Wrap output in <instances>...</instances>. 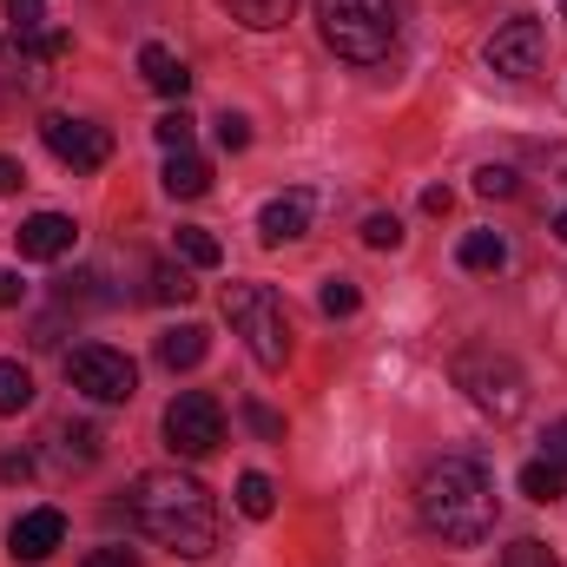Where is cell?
Listing matches in <instances>:
<instances>
[{
    "mask_svg": "<svg viewBox=\"0 0 567 567\" xmlns=\"http://www.w3.org/2000/svg\"><path fill=\"white\" fill-rule=\"evenodd\" d=\"M225 323L245 337V350L258 357V370L290 363V310L271 284H231L225 290Z\"/></svg>",
    "mask_w": 567,
    "mask_h": 567,
    "instance_id": "4",
    "label": "cell"
},
{
    "mask_svg": "<svg viewBox=\"0 0 567 567\" xmlns=\"http://www.w3.org/2000/svg\"><path fill=\"white\" fill-rule=\"evenodd\" d=\"M60 542H66V515H60V508H27V515L13 522V535H7L13 561H27V567H40Z\"/></svg>",
    "mask_w": 567,
    "mask_h": 567,
    "instance_id": "10",
    "label": "cell"
},
{
    "mask_svg": "<svg viewBox=\"0 0 567 567\" xmlns=\"http://www.w3.org/2000/svg\"><path fill=\"white\" fill-rule=\"evenodd\" d=\"M542 53H548V33H542V20L535 13H515V20H502L495 27V40H488V73H502V80H528V73H542Z\"/></svg>",
    "mask_w": 567,
    "mask_h": 567,
    "instance_id": "9",
    "label": "cell"
},
{
    "mask_svg": "<svg viewBox=\"0 0 567 567\" xmlns=\"http://www.w3.org/2000/svg\"><path fill=\"white\" fill-rule=\"evenodd\" d=\"M475 192H482V198H515V172H508V165H482V172H475Z\"/></svg>",
    "mask_w": 567,
    "mask_h": 567,
    "instance_id": "29",
    "label": "cell"
},
{
    "mask_svg": "<svg viewBox=\"0 0 567 567\" xmlns=\"http://www.w3.org/2000/svg\"><path fill=\"white\" fill-rule=\"evenodd\" d=\"M126 508H133V522L158 548H172L185 561H198V555L218 548V502H212V488L198 475L145 468L140 482H133V495H126Z\"/></svg>",
    "mask_w": 567,
    "mask_h": 567,
    "instance_id": "1",
    "label": "cell"
},
{
    "mask_svg": "<svg viewBox=\"0 0 567 567\" xmlns=\"http://www.w3.org/2000/svg\"><path fill=\"white\" fill-rule=\"evenodd\" d=\"M140 73H145V86L165 93V100H185V86H192V66L172 60L165 47H140Z\"/></svg>",
    "mask_w": 567,
    "mask_h": 567,
    "instance_id": "13",
    "label": "cell"
},
{
    "mask_svg": "<svg viewBox=\"0 0 567 567\" xmlns=\"http://www.w3.org/2000/svg\"><path fill=\"white\" fill-rule=\"evenodd\" d=\"M502 567H561V561H555L548 542H515V548L502 555Z\"/></svg>",
    "mask_w": 567,
    "mask_h": 567,
    "instance_id": "28",
    "label": "cell"
},
{
    "mask_svg": "<svg viewBox=\"0 0 567 567\" xmlns=\"http://www.w3.org/2000/svg\"><path fill=\"white\" fill-rule=\"evenodd\" d=\"M455 390H462L482 416H495V423H515V416L528 410V377H522V363L502 357V350H462V357H455Z\"/></svg>",
    "mask_w": 567,
    "mask_h": 567,
    "instance_id": "5",
    "label": "cell"
},
{
    "mask_svg": "<svg viewBox=\"0 0 567 567\" xmlns=\"http://www.w3.org/2000/svg\"><path fill=\"white\" fill-rule=\"evenodd\" d=\"M152 297H158V303H185V297H192V278L172 271V265H152Z\"/></svg>",
    "mask_w": 567,
    "mask_h": 567,
    "instance_id": "26",
    "label": "cell"
},
{
    "mask_svg": "<svg viewBox=\"0 0 567 567\" xmlns=\"http://www.w3.org/2000/svg\"><path fill=\"white\" fill-rule=\"evenodd\" d=\"M245 423L258 429V435H271V442H284V416H271L265 403H245Z\"/></svg>",
    "mask_w": 567,
    "mask_h": 567,
    "instance_id": "31",
    "label": "cell"
},
{
    "mask_svg": "<svg viewBox=\"0 0 567 567\" xmlns=\"http://www.w3.org/2000/svg\"><path fill=\"white\" fill-rule=\"evenodd\" d=\"M66 383H73L80 396H93V403H133V390H140V370H133V357H126V350L80 343V350L66 357Z\"/></svg>",
    "mask_w": 567,
    "mask_h": 567,
    "instance_id": "6",
    "label": "cell"
},
{
    "mask_svg": "<svg viewBox=\"0 0 567 567\" xmlns=\"http://www.w3.org/2000/svg\"><path fill=\"white\" fill-rule=\"evenodd\" d=\"M555 238L567 245V212H555Z\"/></svg>",
    "mask_w": 567,
    "mask_h": 567,
    "instance_id": "37",
    "label": "cell"
},
{
    "mask_svg": "<svg viewBox=\"0 0 567 567\" xmlns=\"http://www.w3.org/2000/svg\"><path fill=\"white\" fill-rule=\"evenodd\" d=\"M363 245H370V251H396V245H403V218H396V212H370V218H363Z\"/></svg>",
    "mask_w": 567,
    "mask_h": 567,
    "instance_id": "25",
    "label": "cell"
},
{
    "mask_svg": "<svg viewBox=\"0 0 567 567\" xmlns=\"http://www.w3.org/2000/svg\"><path fill=\"white\" fill-rule=\"evenodd\" d=\"M13 303H27V284H20V271H0V310H13Z\"/></svg>",
    "mask_w": 567,
    "mask_h": 567,
    "instance_id": "34",
    "label": "cell"
},
{
    "mask_svg": "<svg viewBox=\"0 0 567 567\" xmlns=\"http://www.w3.org/2000/svg\"><path fill=\"white\" fill-rule=\"evenodd\" d=\"M455 258H462V271H502L508 265V238L502 231H468Z\"/></svg>",
    "mask_w": 567,
    "mask_h": 567,
    "instance_id": "16",
    "label": "cell"
},
{
    "mask_svg": "<svg viewBox=\"0 0 567 567\" xmlns=\"http://www.w3.org/2000/svg\"><path fill=\"white\" fill-rule=\"evenodd\" d=\"M561 13H567V0H561Z\"/></svg>",
    "mask_w": 567,
    "mask_h": 567,
    "instance_id": "38",
    "label": "cell"
},
{
    "mask_svg": "<svg viewBox=\"0 0 567 567\" xmlns=\"http://www.w3.org/2000/svg\"><path fill=\"white\" fill-rule=\"evenodd\" d=\"M423 212H429V218H442V212H449V185H429V192H423Z\"/></svg>",
    "mask_w": 567,
    "mask_h": 567,
    "instance_id": "36",
    "label": "cell"
},
{
    "mask_svg": "<svg viewBox=\"0 0 567 567\" xmlns=\"http://www.w3.org/2000/svg\"><path fill=\"white\" fill-rule=\"evenodd\" d=\"M165 192H172V198H205V192H212V165H205L198 152H172V158H165Z\"/></svg>",
    "mask_w": 567,
    "mask_h": 567,
    "instance_id": "15",
    "label": "cell"
},
{
    "mask_svg": "<svg viewBox=\"0 0 567 567\" xmlns=\"http://www.w3.org/2000/svg\"><path fill=\"white\" fill-rule=\"evenodd\" d=\"M317 303H323V317H357L363 290H357L350 278H323V290H317Z\"/></svg>",
    "mask_w": 567,
    "mask_h": 567,
    "instance_id": "22",
    "label": "cell"
},
{
    "mask_svg": "<svg viewBox=\"0 0 567 567\" xmlns=\"http://www.w3.org/2000/svg\"><path fill=\"white\" fill-rule=\"evenodd\" d=\"M27 185V172H20V158H0V198H13Z\"/></svg>",
    "mask_w": 567,
    "mask_h": 567,
    "instance_id": "35",
    "label": "cell"
},
{
    "mask_svg": "<svg viewBox=\"0 0 567 567\" xmlns=\"http://www.w3.org/2000/svg\"><path fill=\"white\" fill-rule=\"evenodd\" d=\"M165 442H172V455H185V462L212 455V449L225 442V410H218V396H205V390L172 396V410H165Z\"/></svg>",
    "mask_w": 567,
    "mask_h": 567,
    "instance_id": "7",
    "label": "cell"
},
{
    "mask_svg": "<svg viewBox=\"0 0 567 567\" xmlns=\"http://www.w3.org/2000/svg\"><path fill=\"white\" fill-rule=\"evenodd\" d=\"M225 7H231V20H245L251 33H271V27L290 20V7H297V0H225Z\"/></svg>",
    "mask_w": 567,
    "mask_h": 567,
    "instance_id": "19",
    "label": "cell"
},
{
    "mask_svg": "<svg viewBox=\"0 0 567 567\" xmlns=\"http://www.w3.org/2000/svg\"><path fill=\"white\" fill-rule=\"evenodd\" d=\"M317 33L337 60L377 66L396 47V0H317Z\"/></svg>",
    "mask_w": 567,
    "mask_h": 567,
    "instance_id": "3",
    "label": "cell"
},
{
    "mask_svg": "<svg viewBox=\"0 0 567 567\" xmlns=\"http://www.w3.org/2000/svg\"><path fill=\"white\" fill-rule=\"evenodd\" d=\"M40 140H47V152H53L66 172H100V165L113 158L106 126H93V120H73V113H47V120H40Z\"/></svg>",
    "mask_w": 567,
    "mask_h": 567,
    "instance_id": "8",
    "label": "cell"
},
{
    "mask_svg": "<svg viewBox=\"0 0 567 567\" xmlns=\"http://www.w3.org/2000/svg\"><path fill=\"white\" fill-rule=\"evenodd\" d=\"M80 567H140V561H133V548H93Z\"/></svg>",
    "mask_w": 567,
    "mask_h": 567,
    "instance_id": "32",
    "label": "cell"
},
{
    "mask_svg": "<svg viewBox=\"0 0 567 567\" xmlns=\"http://www.w3.org/2000/svg\"><path fill=\"white\" fill-rule=\"evenodd\" d=\"M178 258H185L192 271H218V265H225V245H218L205 225H178Z\"/></svg>",
    "mask_w": 567,
    "mask_h": 567,
    "instance_id": "17",
    "label": "cell"
},
{
    "mask_svg": "<svg viewBox=\"0 0 567 567\" xmlns=\"http://www.w3.org/2000/svg\"><path fill=\"white\" fill-rule=\"evenodd\" d=\"M205 350H212V330L205 323H178V330L158 337V363L165 370H192V363H205Z\"/></svg>",
    "mask_w": 567,
    "mask_h": 567,
    "instance_id": "14",
    "label": "cell"
},
{
    "mask_svg": "<svg viewBox=\"0 0 567 567\" xmlns=\"http://www.w3.org/2000/svg\"><path fill=\"white\" fill-rule=\"evenodd\" d=\"M218 145H225V152H245V145H251V120H245V113H225V120H218Z\"/></svg>",
    "mask_w": 567,
    "mask_h": 567,
    "instance_id": "30",
    "label": "cell"
},
{
    "mask_svg": "<svg viewBox=\"0 0 567 567\" xmlns=\"http://www.w3.org/2000/svg\"><path fill=\"white\" fill-rule=\"evenodd\" d=\"M238 508L251 515V522H271V508H278V488H271V475H238Z\"/></svg>",
    "mask_w": 567,
    "mask_h": 567,
    "instance_id": "20",
    "label": "cell"
},
{
    "mask_svg": "<svg viewBox=\"0 0 567 567\" xmlns=\"http://www.w3.org/2000/svg\"><path fill=\"white\" fill-rule=\"evenodd\" d=\"M416 515L435 542L449 548H475L495 535V482L475 455H442L429 462L416 482Z\"/></svg>",
    "mask_w": 567,
    "mask_h": 567,
    "instance_id": "2",
    "label": "cell"
},
{
    "mask_svg": "<svg viewBox=\"0 0 567 567\" xmlns=\"http://www.w3.org/2000/svg\"><path fill=\"white\" fill-rule=\"evenodd\" d=\"M152 133H158V145H165V152H192V133H198V120H192L185 106H172V113H165Z\"/></svg>",
    "mask_w": 567,
    "mask_h": 567,
    "instance_id": "24",
    "label": "cell"
},
{
    "mask_svg": "<svg viewBox=\"0 0 567 567\" xmlns=\"http://www.w3.org/2000/svg\"><path fill=\"white\" fill-rule=\"evenodd\" d=\"M73 238H80V225H73L66 212H33V218L20 225V258L53 265V258H66V251H73Z\"/></svg>",
    "mask_w": 567,
    "mask_h": 567,
    "instance_id": "11",
    "label": "cell"
},
{
    "mask_svg": "<svg viewBox=\"0 0 567 567\" xmlns=\"http://www.w3.org/2000/svg\"><path fill=\"white\" fill-rule=\"evenodd\" d=\"M561 488H567V475L548 462V455L522 468V495H528V502H561Z\"/></svg>",
    "mask_w": 567,
    "mask_h": 567,
    "instance_id": "21",
    "label": "cell"
},
{
    "mask_svg": "<svg viewBox=\"0 0 567 567\" xmlns=\"http://www.w3.org/2000/svg\"><path fill=\"white\" fill-rule=\"evenodd\" d=\"M310 231V192H284L271 198L265 212H258V238L265 245H290V238H303Z\"/></svg>",
    "mask_w": 567,
    "mask_h": 567,
    "instance_id": "12",
    "label": "cell"
},
{
    "mask_svg": "<svg viewBox=\"0 0 567 567\" xmlns=\"http://www.w3.org/2000/svg\"><path fill=\"white\" fill-rule=\"evenodd\" d=\"M7 27H13V40L20 33H40L47 27V0H7Z\"/></svg>",
    "mask_w": 567,
    "mask_h": 567,
    "instance_id": "27",
    "label": "cell"
},
{
    "mask_svg": "<svg viewBox=\"0 0 567 567\" xmlns=\"http://www.w3.org/2000/svg\"><path fill=\"white\" fill-rule=\"evenodd\" d=\"M60 455L86 468V462L100 455V429H93V423H66V429H60Z\"/></svg>",
    "mask_w": 567,
    "mask_h": 567,
    "instance_id": "23",
    "label": "cell"
},
{
    "mask_svg": "<svg viewBox=\"0 0 567 567\" xmlns=\"http://www.w3.org/2000/svg\"><path fill=\"white\" fill-rule=\"evenodd\" d=\"M548 462L567 475V416H561V423H548Z\"/></svg>",
    "mask_w": 567,
    "mask_h": 567,
    "instance_id": "33",
    "label": "cell"
},
{
    "mask_svg": "<svg viewBox=\"0 0 567 567\" xmlns=\"http://www.w3.org/2000/svg\"><path fill=\"white\" fill-rule=\"evenodd\" d=\"M20 410H33V370L27 363H0V416H20Z\"/></svg>",
    "mask_w": 567,
    "mask_h": 567,
    "instance_id": "18",
    "label": "cell"
}]
</instances>
